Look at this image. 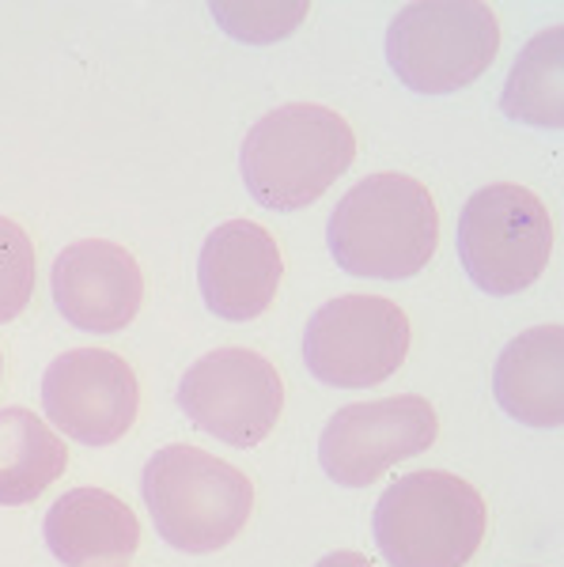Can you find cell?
I'll return each instance as SVG.
<instances>
[{"label":"cell","mask_w":564,"mask_h":567,"mask_svg":"<svg viewBox=\"0 0 564 567\" xmlns=\"http://www.w3.org/2000/svg\"><path fill=\"white\" fill-rule=\"evenodd\" d=\"M334 261L352 277L406 280L432 261L440 246V213L413 175L383 171L357 182L326 227Z\"/></svg>","instance_id":"obj_1"},{"label":"cell","mask_w":564,"mask_h":567,"mask_svg":"<svg viewBox=\"0 0 564 567\" xmlns=\"http://www.w3.org/2000/svg\"><path fill=\"white\" fill-rule=\"evenodd\" d=\"M357 159V133L338 110L288 103L250 125L239 171L250 197L277 213L315 205Z\"/></svg>","instance_id":"obj_2"},{"label":"cell","mask_w":564,"mask_h":567,"mask_svg":"<svg viewBox=\"0 0 564 567\" xmlns=\"http://www.w3.org/2000/svg\"><path fill=\"white\" fill-rule=\"evenodd\" d=\"M141 492L163 542L189 556L221 553L232 545L254 511V484L247 473L186 443L152 454Z\"/></svg>","instance_id":"obj_3"},{"label":"cell","mask_w":564,"mask_h":567,"mask_svg":"<svg viewBox=\"0 0 564 567\" xmlns=\"http://www.w3.org/2000/svg\"><path fill=\"white\" fill-rule=\"evenodd\" d=\"M489 511L470 481L443 470L398 477L376 503V545L390 567H466L485 542Z\"/></svg>","instance_id":"obj_4"},{"label":"cell","mask_w":564,"mask_h":567,"mask_svg":"<svg viewBox=\"0 0 564 567\" xmlns=\"http://www.w3.org/2000/svg\"><path fill=\"white\" fill-rule=\"evenodd\" d=\"M500 53L496 12L481 0L406 4L387 31V61L417 95H451L485 72Z\"/></svg>","instance_id":"obj_5"},{"label":"cell","mask_w":564,"mask_h":567,"mask_svg":"<svg viewBox=\"0 0 564 567\" xmlns=\"http://www.w3.org/2000/svg\"><path fill=\"white\" fill-rule=\"evenodd\" d=\"M553 219L542 197L515 182H493L459 216V258L485 296H520L545 272Z\"/></svg>","instance_id":"obj_6"},{"label":"cell","mask_w":564,"mask_h":567,"mask_svg":"<svg viewBox=\"0 0 564 567\" xmlns=\"http://www.w3.org/2000/svg\"><path fill=\"white\" fill-rule=\"evenodd\" d=\"M413 326L406 310L383 296L330 299L304 333V360L318 382L334 390L379 386L406 363Z\"/></svg>","instance_id":"obj_7"},{"label":"cell","mask_w":564,"mask_h":567,"mask_svg":"<svg viewBox=\"0 0 564 567\" xmlns=\"http://www.w3.org/2000/svg\"><path fill=\"white\" fill-rule=\"evenodd\" d=\"M178 409L205 435L232 446H258L280 420L285 382L266 355L216 349L178 382Z\"/></svg>","instance_id":"obj_8"},{"label":"cell","mask_w":564,"mask_h":567,"mask_svg":"<svg viewBox=\"0 0 564 567\" xmlns=\"http://www.w3.org/2000/svg\"><path fill=\"white\" fill-rule=\"evenodd\" d=\"M440 435L435 409L417 393L345 405L318 439V462L341 488H368L390 465L424 454Z\"/></svg>","instance_id":"obj_9"},{"label":"cell","mask_w":564,"mask_h":567,"mask_svg":"<svg viewBox=\"0 0 564 567\" xmlns=\"http://www.w3.org/2000/svg\"><path fill=\"white\" fill-rule=\"evenodd\" d=\"M42 405L50 424L69 439L84 446H111L136 424L141 382L122 355L72 349L45 368Z\"/></svg>","instance_id":"obj_10"},{"label":"cell","mask_w":564,"mask_h":567,"mask_svg":"<svg viewBox=\"0 0 564 567\" xmlns=\"http://www.w3.org/2000/svg\"><path fill=\"white\" fill-rule=\"evenodd\" d=\"M53 303L69 326L88 333H117L141 315L144 272L125 246L80 239L65 246L50 272Z\"/></svg>","instance_id":"obj_11"},{"label":"cell","mask_w":564,"mask_h":567,"mask_svg":"<svg viewBox=\"0 0 564 567\" xmlns=\"http://www.w3.org/2000/svg\"><path fill=\"white\" fill-rule=\"evenodd\" d=\"M285 277L277 239L254 219H227L213 227L197 261L205 307L224 322H250L273 307Z\"/></svg>","instance_id":"obj_12"},{"label":"cell","mask_w":564,"mask_h":567,"mask_svg":"<svg viewBox=\"0 0 564 567\" xmlns=\"http://www.w3.org/2000/svg\"><path fill=\"white\" fill-rule=\"evenodd\" d=\"M45 545L65 567H122L141 545V523L111 492L72 488L45 515Z\"/></svg>","instance_id":"obj_13"},{"label":"cell","mask_w":564,"mask_h":567,"mask_svg":"<svg viewBox=\"0 0 564 567\" xmlns=\"http://www.w3.org/2000/svg\"><path fill=\"white\" fill-rule=\"evenodd\" d=\"M496 405L526 427L564 424V329L534 326L515 337L493 371Z\"/></svg>","instance_id":"obj_14"},{"label":"cell","mask_w":564,"mask_h":567,"mask_svg":"<svg viewBox=\"0 0 564 567\" xmlns=\"http://www.w3.org/2000/svg\"><path fill=\"white\" fill-rule=\"evenodd\" d=\"M69 446L42 416L0 409V507L34 503L65 473Z\"/></svg>","instance_id":"obj_15"},{"label":"cell","mask_w":564,"mask_h":567,"mask_svg":"<svg viewBox=\"0 0 564 567\" xmlns=\"http://www.w3.org/2000/svg\"><path fill=\"white\" fill-rule=\"evenodd\" d=\"M507 117L539 130H561L564 125V27H545L523 45L520 61L507 72L504 95H500Z\"/></svg>","instance_id":"obj_16"},{"label":"cell","mask_w":564,"mask_h":567,"mask_svg":"<svg viewBox=\"0 0 564 567\" xmlns=\"http://www.w3.org/2000/svg\"><path fill=\"white\" fill-rule=\"evenodd\" d=\"M34 296V243L16 219L0 216V326L20 318Z\"/></svg>","instance_id":"obj_17"},{"label":"cell","mask_w":564,"mask_h":567,"mask_svg":"<svg viewBox=\"0 0 564 567\" xmlns=\"http://www.w3.org/2000/svg\"><path fill=\"white\" fill-rule=\"evenodd\" d=\"M213 16L239 42H277L293 34L307 16V4H213Z\"/></svg>","instance_id":"obj_18"},{"label":"cell","mask_w":564,"mask_h":567,"mask_svg":"<svg viewBox=\"0 0 564 567\" xmlns=\"http://www.w3.org/2000/svg\"><path fill=\"white\" fill-rule=\"evenodd\" d=\"M315 567H376L368 560V556H360V553H349V548H341V553H330V556H322Z\"/></svg>","instance_id":"obj_19"},{"label":"cell","mask_w":564,"mask_h":567,"mask_svg":"<svg viewBox=\"0 0 564 567\" xmlns=\"http://www.w3.org/2000/svg\"><path fill=\"white\" fill-rule=\"evenodd\" d=\"M0 379H4V355H0Z\"/></svg>","instance_id":"obj_20"}]
</instances>
